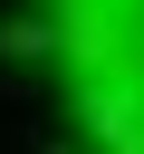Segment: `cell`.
<instances>
[{"mask_svg": "<svg viewBox=\"0 0 144 154\" xmlns=\"http://www.w3.org/2000/svg\"><path fill=\"white\" fill-rule=\"evenodd\" d=\"M0 38L38 58L86 154H144V0H10Z\"/></svg>", "mask_w": 144, "mask_h": 154, "instance_id": "6da1fadb", "label": "cell"}]
</instances>
